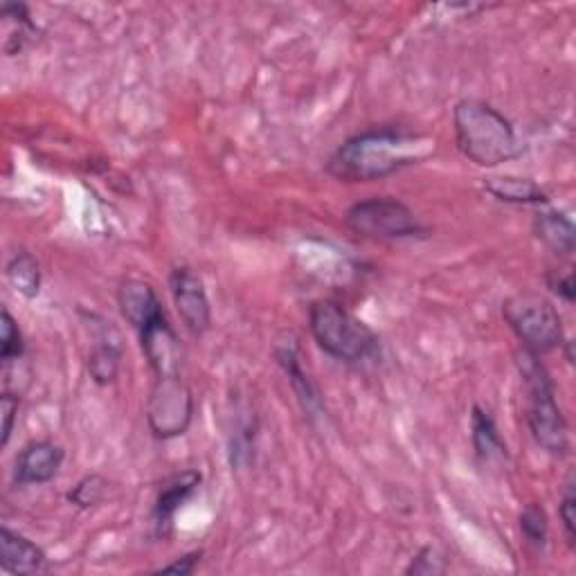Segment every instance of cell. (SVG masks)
<instances>
[{
    "mask_svg": "<svg viewBox=\"0 0 576 576\" xmlns=\"http://www.w3.org/2000/svg\"><path fill=\"white\" fill-rule=\"evenodd\" d=\"M434 154V140L405 126H375L338 147L324 169L343 183H375L419 164Z\"/></svg>",
    "mask_w": 576,
    "mask_h": 576,
    "instance_id": "1",
    "label": "cell"
},
{
    "mask_svg": "<svg viewBox=\"0 0 576 576\" xmlns=\"http://www.w3.org/2000/svg\"><path fill=\"white\" fill-rule=\"evenodd\" d=\"M453 126L462 156L480 167H500L525 151L514 124L485 99L466 97L457 101Z\"/></svg>",
    "mask_w": 576,
    "mask_h": 576,
    "instance_id": "2",
    "label": "cell"
},
{
    "mask_svg": "<svg viewBox=\"0 0 576 576\" xmlns=\"http://www.w3.org/2000/svg\"><path fill=\"white\" fill-rule=\"evenodd\" d=\"M309 329L318 347L341 363L356 365L379 354V335L335 299L311 304Z\"/></svg>",
    "mask_w": 576,
    "mask_h": 576,
    "instance_id": "3",
    "label": "cell"
},
{
    "mask_svg": "<svg viewBox=\"0 0 576 576\" xmlns=\"http://www.w3.org/2000/svg\"><path fill=\"white\" fill-rule=\"evenodd\" d=\"M518 369L527 392V426L534 442L550 455H563L569 446L567 424L559 408L556 388L540 356L525 352L518 356Z\"/></svg>",
    "mask_w": 576,
    "mask_h": 576,
    "instance_id": "4",
    "label": "cell"
},
{
    "mask_svg": "<svg viewBox=\"0 0 576 576\" xmlns=\"http://www.w3.org/2000/svg\"><path fill=\"white\" fill-rule=\"evenodd\" d=\"M502 316L525 352L543 356L565 343L563 320L554 304L543 295L518 293L502 304Z\"/></svg>",
    "mask_w": 576,
    "mask_h": 576,
    "instance_id": "5",
    "label": "cell"
},
{
    "mask_svg": "<svg viewBox=\"0 0 576 576\" xmlns=\"http://www.w3.org/2000/svg\"><path fill=\"white\" fill-rule=\"evenodd\" d=\"M345 223L354 234L375 242L417 240L428 232L417 215L392 196H371L354 203L345 215Z\"/></svg>",
    "mask_w": 576,
    "mask_h": 576,
    "instance_id": "6",
    "label": "cell"
},
{
    "mask_svg": "<svg viewBox=\"0 0 576 576\" xmlns=\"http://www.w3.org/2000/svg\"><path fill=\"white\" fill-rule=\"evenodd\" d=\"M147 424L156 439L185 434L194 419V394L181 375L156 377L147 399Z\"/></svg>",
    "mask_w": 576,
    "mask_h": 576,
    "instance_id": "7",
    "label": "cell"
},
{
    "mask_svg": "<svg viewBox=\"0 0 576 576\" xmlns=\"http://www.w3.org/2000/svg\"><path fill=\"white\" fill-rule=\"evenodd\" d=\"M169 291H172L174 307L194 335H203L212 324V307L206 291V282L189 266H179L169 275Z\"/></svg>",
    "mask_w": 576,
    "mask_h": 576,
    "instance_id": "8",
    "label": "cell"
},
{
    "mask_svg": "<svg viewBox=\"0 0 576 576\" xmlns=\"http://www.w3.org/2000/svg\"><path fill=\"white\" fill-rule=\"evenodd\" d=\"M203 482V476L194 468L187 470H179L174 476H169L156 495L154 502V512H151V523H154V531L158 538H169L174 534V520L181 506L198 491Z\"/></svg>",
    "mask_w": 576,
    "mask_h": 576,
    "instance_id": "9",
    "label": "cell"
},
{
    "mask_svg": "<svg viewBox=\"0 0 576 576\" xmlns=\"http://www.w3.org/2000/svg\"><path fill=\"white\" fill-rule=\"evenodd\" d=\"M138 338H140L143 354H145V358H147L149 367L154 369L156 377L181 375L183 350H181L179 335H176L174 327L169 324L167 316L158 318L154 324L138 331Z\"/></svg>",
    "mask_w": 576,
    "mask_h": 576,
    "instance_id": "10",
    "label": "cell"
},
{
    "mask_svg": "<svg viewBox=\"0 0 576 576\" xmlns=\"http://www.w3.org/2000/svg\"><path fill=\"white\" fill-rule=\"evenodd\" d=\"M63 459H65V451L59 444L48 442V439L32 442L16 457L14 482L21 487L48 485L59 476Z\"/></svg>",
    "mask_w": 576,
    "mask_h": 576,
    "instance_id": "11",
    "label": "cell"
},
{
    "mask_svg": "<svg viewBox=\"0 0 576 576\" xmlns=\"http://www.w3.org/2000/svg\"><path fill=\"white\" fill-rule=\"evenodd\" d=\"M0 567L14 576H27L48 572L50 561L34 540L21 531L3 527L0 529Z\"/></svg>",
    "mask_w": 576,
    "mask_h": 576,
    "instance_id": "12",
    "label": "cell"
},
{
    "mask_svg": "<svg viewBox=\"0 0 576 576\" xmlns=\"http://www.w3.org/2000/svg\"><path fill=\"white\" fill-rule=\"evenodd\" d=\"M118 307L124 320L135 329L143 331L164 316L162 304L154 286L145 280H126L118 289Z\"/></svg>",
    "mask_w": 576,
    "mask_h": 576,
    "instance_id": "13",
    "label": "cell"
},
{
    "mask_svg": "<svg viewBox=\"0 0 576 576\" xmlns=\"http://www.w3.org/2000/svg\"><path fill=\"white\" fill-rule=\"evenodd\" d=\"M534 234L538 242H543L552 253L569 257L576 246L574 223L559 210L538 212L534 219Z\"/></svg>",
    "mask_w": 576,
    "mask_h": 576,
    "instance_id": "14",
    "label": "cell"
},
{
    "mask_svg": "<svg viewBox=\"0 0 576 576\" xmlns=\"http://www.w3.org/2000/svg\"><path fill=\"white\" fill-rule=\"evenodd\" d=\"M470 442L473 451L482 462L504 459L506 457V444L498 430V424L489 410L482 405H473L470 415Z\"/></svg>",
    "mask_w": 576,
    "mask_h": 576,
    "instance_id": "15",
    "label": "cell"
},
{
    "mask_svg": "<svg viewBox=\"0 0 576 576\" xmlns=\"http://www.w3.org/2000/svg\"><path fill=\"white\" fill-rule=\"evenodd\" d=\"M485 189L502 200V203H514V206H540V203H548L546 189L536 185L529 179L523 176H491L485 179Z\"/></svg>",
    "mask_w": 576,
    "mask_h": 576,
    "instance_id": "16",
    "label": "cell"
},
{
    "mask_svg": "<svg viewBox=\"0 0 576 576\" xmlns=\"http://www.w3.org/2000/svg\"><path fill=\"white\" fill-rule=\"evenodd\" d=\"M5 278L10 286L27 299L37 297L41 291V266L37 257L27 250H19L10 257L5 266Z\"/></svg>",
    "mask_w": 576,
    "mask_h": 576,
    "instance_id": "17",
    "label": "cell"
},
{
    "mask_svg": "<svg viewBox=\"0 0 576 576\" xmlns=\"http://www.w3.org/2000/svg\"><path fill=\"white\" fill-rule=\"evenodd\" d=\"M120 365H122V350L113 343H99L93 347L88 354L86 367H88V377L95 385L107 388L115 383L120 375Z\"/></svg>",
    "mask_w": 576,
    "mask_h": 576,
    "instance_id": "18",
    "label": "cell"
},
{
    "mask_svg": "<svg viewBox=\"0 0 576 576\" xmlns=\"http://www.w3.org/2000/svg\"><path fill=\"white\" fill-rule=\"evenodd\" d=\"M278 363L284 367V371L289 375V381L302 403L304 413L314 415L316 405H320V399H318V392L314 388V383L309 381V377L304 375L302 367H299V360H297V354L291 350V347H284V350H278Z\"/></svg>",
    "mask_w": 576,
    "mask_h": 576,
    "instance_id": "19",
    "label": "cell"
},
{
    "mask_svg": "<svg viewBox=\"0 0 576 576\" xmlns=\"http://www.w3.org/2000/svg\"><path fill=\"white\" fill-rule=\"evenodd\" d=\"M520 534L529 548L534 550L546 548L548 536H550V520H548V512L543 510V506L536 502L525 506L520 514Z\"/></svg>",
    "mask_w": 576,
    "mask_h": 576,
    "instance_id": "20",
    "label": "cell"
},
{
    "mask_svg": "<svg viewBox=\"0 0 576 576\" xmlns=\"http://www.w3.org/2000/svg\"><path fill=\"white\" fill-rule=\"evenodd\" d=\"M25 343H23V333L19 329V322L5 307L3 314H0V360L3 365L19 363L23 358Z\"/></svg>",
    "mask_w": 576,
    "mask_h": 576,
    "instance_id": "21",
    "label": "cell"
},
{
    "mask_svg": "<svg viewBox=\"0 0 576 576\" xmlns=\"http://www.w3.org/2000/svg\"><path fill=\"white\" fill-rule=\"evenodd\" d=\"M109 491V480L97 476V473H90V476L82 478L71 491H68V502L75 504L77 510H90V506H97L101 500L107 498Z\"/></svg>",
    "mask_w": 576,
    "mask_h": 576,
    "instance_id": "22",
    "label": "cell"
},
{
    "mask_svg": "<svg viewBox=\"0 0 576 576\" xmlns=\"http://www.w3.org/2000/svg\"><path fill=\"white\" fill-rule=\"evenodd\" d=\"M559 516H561V523H563L565 540L569 543V548H574V543H576V493H574V476H572V473L567 476L565 491L561 495Z\"/></svg>",
    "mask_w": 576,
    "mask_h": 576,
    "instance_id": "23",
    "label": "cell"
},
{
    "mask_svg": "<svg viewBox=\"0 0 576 576\" xmlns=\"http://www.w3.org/2000/svg\"><path fill=\"white\" fill-rule=\"evenodd\" d=\"M403 572L408 574V576H434V574H444V572H446V563H444L442 556L437 554V550H432V548H421V550L413 556L410 565L405 567Z\"/></svg>",
    "mask_w": 576,
    "mask_h": 576,
    "instance_id": "24",
    "label": "cell"
},
{
    "mask_svg": "<svg viewBox=\"0 0 576 576\" xmlns=\"http://www.w3.org/2000/svg\"><path fill=\"white\" fill-rule=\"evenodd\" d=\"M19 405H21V394L3 392V396H0V415H3V442H0V446L3 449L10 446L16 415H19Z\"/></svg>",
    "mask_w": 576,
    "mask_h": 576,
    "instance_id": "25",
    "label": "cell"
},
{
    "mask_svg": "<svg viewBox=\"0 0 576 576\" xmlns=\"http://www.w3.org/2000/svg\"><path fill=\"white\" fill-rule=\"evenodd\" d=\"M546 282H548V289L552 293H556L559 297H563L565 302H574V275H572V270L563 273V270L552 268L550 273L546 275Z\"/></svg>",
    "mask_w": 576,
    "mask_h": 576,
    "instance_id": "26",
    "label": "cell"
},
{
    "mask_svg": "<svg viewBox=\"0 0 576 576\" xmlns=\"http://www.w3.org/2000/svg\"><path fill=\"white\" fill-rule=\"evenodd\" d=\"M200 556L203 552H189V554H183L181 559L167 563L162 567L156 569V574H179V576H189L196 572V565L200 563Z\"/></svg>",
    "mask_w": 576,
    "mask_h": 576,
    "instance_id": "27",
    "label": "cell"
}]
</instances>
